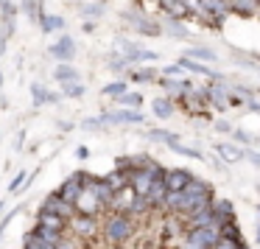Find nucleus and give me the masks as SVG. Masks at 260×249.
<instances>
[{
	"label": "nucleus",
	"mask_w": 260,
	"mask_h": 249,
	"mask_svg": "<svg viewBox=\"0 0 260 249\" xmlns=\"http://www.w3.org/2000/svg\"><path fill=\"white\" fill-rule=\"evenodd\" d=\"M165 168L159 163H146V165H137L135 171H129V188L135 191V196H148V188L157 176H162Z\"/></svg>",
	"instance_id": "1"
},
{
	"label": "nucleus",
	"mask_w": 260,
	"mask_h": 249,
	"mask_svg": "<svg viewBox=\"0 0 260 249\" xmlns=\"http://www.w3.org/2000/svg\"><path fill=\"white\" fill-rule=\"evenodd\" d=\"M132 232H135V224H132V215H126V213H112L104 221V238H107L112 246L129 241Z\"/></svg>",
	"instance_id": "2"
},
{
	"label": "nucleus",
	"mask_w": 260,
	"mask_h": 249,
	"mask_svg": "<svg viewBox=\"0 0 260 249\" xmlns=\"http://www.w3.org/2000/svg\"><path fill=\"white\" fill-rule=\"evenodd\" d=\"M84 179H87V174H84V171H76V174H70L68 179L62 182V188H59L56 193H59V196H62L68 204H73L76 199H79V193L84 191Z\"/></svg>",
	"instance_id": "3"
},
{
	"label": "nucleus",
	"mask_w": 260,
	"mask_h": 249,
	"mask_svg": "<svg viewBox=\"0 0 260 249\" xmlns=\"http://www.w3.org/2000/svg\"><path fill=\"white\" fill-rule=\"evenodd\" d=\"M98 210H101V202L95 199V193H92L90 188H84V191L79 193V199L73 202V213L76 215H95Z\"/></svg>",
	"instance_id": "4"
},
{
	"label": "nucleus",
	"mask_w": 260,
	"mask_h": 249,
	"mask_svg": "<svg viewBox=\"0 0 260 249\" xmlns=\"http://www.w3.org/2000/svg\"><path fill=\"white\" fill-rule=\"evenodd\" d=\"M68 227H70V232H76L79 238H92L98 232V224H95V219L92 215H70V221H68Z\"/></svg>",
	"instance_id": "5"
},
{
	"label": "nucleus",
	"mask_w": 260,
	"mask_h": 249,
	"mask_svg": "<svg viewBox=\"0 0 260 249\" xmlns=\"http://www.w3.org/2000/svg\"><path fill=\"white\" fill-rule=\"evenodd\" d=\"M210 213H213V224L215 227H224V224H230V221H235V210H232L230 199H213Z\"/></svg>",
	"instance_id": "6"
},
{
	"label": "nucleus",
	"mask_w": 260,
	"mask_h": 249,
	"mask_svg": "<svg viewBox=\"0 0 260 249\" xmlns=\"http://www.w3.org/2000/svg\"><path fill=\"white\" fill-rule=\"evenodd\" d=\"M51 56H56L62 65H70V59L76 56V42H73V37H68V34L59 37V40L51 45Z\"/></svg>",
	"instance_id": "7"
},
{
	"label": "nucleus",
	"mask_w": 260,
	"mask_h": 249,
	"mask_svg": "<svg viewBox=\"0 0 260 249\" xmlns=\"http://www.w3.org/2000/svg\"><path fill=\"white\" fill-rule=\"evenodd\" d=\"M42 213H53V215H62V219L70 221V215H73V204H68L59 193H51V196H45V202H42Z\"/></svg>",
	"instance_id": "8"
},
{
	"label": "nucleus",
	"mask_w": 260,
	"mask_h": 249,
	"mask_svg": "<svg viewBox=\"0 0 260 249\" xmlns=\"http://www.w3.org/2000/svg\"><path fill=\"white\" fill-rule=\"evenodd\" d=\"M104 123H143V115L137 109H115V112H107L101 115Z\"/></svg>",
	"instance_id": "9"
},
{
	"label": "nucleus",
	"mask_w": 260,
	"mask_h": 249,
	"mask_svg": "<svg viewBox=\"0 0 260 249\" xmlns=\"http://www.w3.org/2000/svg\"><path fill=\"white\" fill-rule=\"evenodd\" d=\"M126 20H129V23L135 25L137 31H143V34H148V37H159V34H162V25L154 23V20H146L143 14H132V12H126Z\"/></svg>",
	"instance_id": "10"
},
{
	"label": "nucleus",
	"mask_w": 260,
	"mask_h": 249,
	"mask_svg": "<svg viewBox=\"0 0 260 249\" xmlns=\"http://www.w3.org/2000/svg\"><path fill=\"white\" fill-rule=\"evenodd\" d=\"M190 179H193V176L187 174V171H182V168H174V171H165V174H162V182H165L168 191H182Z\"/></svg>",
	"instance_id": "11"
},
{
	"label": "nucleus",
	"mask_w": 260,
	"mask_h": 249,
	"mask_svg": "<svg viewBox=\"0 0 260 249\" xmlns=\"http://www.w3.org/2000/svg\"><path fill=\"white\" fill-rule=\"evenodd\" d=\"M132 202H135V191H132V188H123V191H118V193L112 196L109 207H112V210H118V213H126V215H129Z\"/></svg>",
	"instance_id": "12"
},
{
	"label": "nucleus",
	"mask_w": 260,
	"mask_h": 249,
	"mask_svg": "<svg viewBox=\"0 0 260 249\" xmlns=\"http://www.w3.org/2000/svg\"><path fill=\"white\" fill-rule=\"evenodd\" d=\"M37 224L48 227V230H53V232H64V230H68V219L53 215V213H42V210H40V215H37Z\"/></svg>",
	"instance_id": "13"
},
{
	"label": "nucleus",
	"mask_w": 260,
	"mask_h": 249,
	"mask_svg": "<svg viewBox=\"0 0 260 249\" xmlns=\"http://www.w3.org/2000/svg\"><path fill=\"white\" fill-rule=\"evenodd\" d=\"M199 9L215 17H226L230 14V0H199Z\"/></svg>",
	"instance_id": "14"
},
{
	"label": "nucleus",
	"mask_w": 260,
	"mask_h": 249,
	"mask_svg": "<svg viewBox=\"0 0 260 249\" xmlns=\"http://www.w3.org/2000/svg\"><path fill=\"white\" fill-rule=\"evenodd\" d=\"M165 193H168V188H165V182H162V176H157V179L151 182V188H148V202H151V207H162V202H165Z\"/></svg>",
	"instance_id": "15"
},
{
	"label": "nucleus",
	"mask_w": 260,
	"mask_h": 249,
	"mask_svg": "<svg viewBox=\"0 0 260 249\" xmlns=\"http://www.w3.org/2000/svg\"><path fill=\"white\" fill-rule=\"evenodd\" d=\"M215 151H218V157L224 160V163H241L243 160V151L235 148L232 143H215Z\"/></svg>",
	"instance_id": "16"
},
{
	"label": "nucleus",
	"mask_w": 260,
	"mask_h": 249,
	"mask_svg": "<svg viewBox=\"0 0 260 249\" xmlns=\"http://www.w3.org/2000/svg\"><path fill=\"white\" fill-rule=\"evenodd\" d=\"M104 179H107V185H109V191H112V193L129 188V174H126V171H118V168H115L112 174H107Z\"/></svg>",
	"instance_id": "17"
},
{
	"label": "nucleus",
	"mask_w": 260,
	"mask_h": 249,
	"mask_svg": "<svg viewBox=\"0 0 260 249\" xmlns=\"http://www.w3.org/2000/svg\"><path fill=\"white\" fill-rule=\"evenodd\" d=\"M31 232H34L37 238H42V241H45L48 246H53V249H56L59 243H62V238H64V232H53V230H48V227H40V224H37Z\"/></svg>",
	"instance_id": "18"
},
{
	"label": "nucleus",
	"mask_w": 260,
	"mask_h": 249,
	"mask_svg": "<svg viewBox=\"0 0 260 249\" xmlns=\"http://www.w3.org/2000/svg\"><path fill=\"white\" fill-rule=\"evenodd\" d=\"M213 224V213L210 210H196L187 215V230H199V227H210Z\"/></svg>",
	"instance_id": "19"
},
{
	"label": "nucleus",
	"mask_w": 260,
	"mask_h": 249,
	"mask_svg": "<svg viewBox=\"0 0 260 249\" xmlns=\"http://www.w3.org/2000/svg\"><path fill=\"white\" fill-rule=\"evenodd\" d=\"M260 9L257 0H230V12L235 14H243V17H249V14H254Z\"/></svg>",
	"instance_id": "20"
},
{
	"label": "nucleus",
	"mask_w": 260,
	"mask_h": 249,
	"mask_svg": "<svg viewBox=\"0 0 260 249\" xmlns=\"http://www.w3.org/2000/svg\"><path fill=\"white\" fill-rule=\"evenodd\" d=\"M159 53H151V51H135V48H129V53H126L123 62L126 65H137V62H157Z\"/></svg>",
	"instance_id": "21"
},
{
	"label": "nucleus",
	"mask_w": 260,
	"mask_h": 249,
	"mask_svg": "<svg viewBox=\"0 0 260 249\" xmlns=\"http://www.w3.org/2000/svg\"><path fill=\"white\" fill-rule=\"evenodd\" d=\"M53 79L62 81V84H70V81H79V70H76L73 65H59L56 73H53Z\"/></svg>",
	"instance_id": "22"
},
{
	"label": "nucleus",
	"mask_w": 260,
	"mask_h": 249,
	"mask_svg": "<svg viewBox=\"0 0 260 249\" xmlns=\"http://www.w3.org/2000/svg\"><path fill=\"white\" fill-rule=\"evenodd\" d=\"M40 25L45 34H51V31H62L64 28V20L56 17V14H40Z\"/></svg>",
	"instance_id": "23"
},
{
	"label": "nucleus",
	"mask_w": 260,
	"mask_h": 249,
	"mask_svg": "<svg viewBox=\"0 0 260 249\" xmlns=\"http://www.w3.org/2000/svg\"><path fill=\"white\" fill-rule=\"evenodd\" d=\"M176 65H179L182 70H190V73H202V76H210V79L215 76L213 70L207 68V65H202V62H193V59H187V56H185V59H179Z\"/></svg>",
	"instance_id": "24"
},
{
	"label": "nucleus",
	"mask_w": 260,
	"mask_h": 249,
	"mask_svg": "<svg viewBox=\"0 0 260 249\" xmlns=\"http://www.w3.org/2000/svg\"><path fill=\"white\" fill-rule=\"evenodd\" d=\"M207 98H210V101H213L218 109H226V98H230V96H226V90L218 84V81H215V84L207 90Z\"/></svg>",
	"instance_id": "25"
},
{
	"label": "nucleus",
	"mask_w": 260,
	"mask_h": 249,
	"mask_svg": "<svg viewBox=\"0 0 260 249\" xmlns=\"http://www.w3.org/2000/svg\"><path fill=\"white\" fill-rule=\"evenodd\" d=\"M31 92H34V104H37V107H42V104H56L59 101L51 90H42V84H31Z\"/></svg>",
	"instance_id": "26"
},
{
	"label": "nucleus",
	"mask_w": 260,
	"mask_h": 249,
	"mask_svg": "<svg viewBox=\"0 0 260 249\" xmlns=\"http://www.w3.org/2000/svg\"><path fill=\"white\" fill-rule=\"evenodd\" d=\"M159 84L165 87V90L168 92H174V96H185L187 90H190V84H187V81H176V79H159Z\"/></svg>",
	"instance_id": "27"
},
{
	"label": "nucleus",
	"mask_w": 260,
	"mask_h": 249,
	"mask_svg": "<svg viewBox=\"0 0 260 249\" xmlns=\"http://www.w3.org/2000/svg\"><path fill=\"white\" fill-rule=\"evenodd\" d=\"M187 59H193V62H215V53L210 51V48H190V51L185 53Z\"/></svg>",
	"instance_id": "28"
},
{
	"label": "nucleus",
	"mask_w": 260,
	"mask_h": 249,
	"mask_svg": "<svg viewBox=\"0 0 260 249\" xmlns=\"http://www.w3.org/2000/svg\"><path fill=\"white\" fill-rule=\"evenodd\" d=\"M118 104H120L123 109H140L143 96H140V92H123V96L118 98Z\"/></svg>",
	"instance_id": "29"
},
{
	"label": "nucleus",
	"mask_w": 260,
	"mask_h": 249,
	"mask_svg": "<svg viewBox=\"0 0 260 249\" xmlns=\"http://www.w3.org/2000/svg\"><path fill=\"white\" fill-rule=\"evenodd\" d=\"M148 210H151V202H148L146 196H135V202H132V207H129V215H146Z\"/></svg>",
	"instance_id": "30"
},
{
	"label": "nucleus",
	"mask_w": 260,
	"mask_h": 249,
	"mask_svg": "<svg viewBox=\"0 0 260 249\" xmlns=\"http://www.w3.org/2000/svg\"><path fill=\"white\" fill-rule=\"evenodd\" d=\"M154 115H157V118H171V115H174V104H171L168 98H157V101H154Z\"/></svg>",
	"instance_id": "31"
},
{
	"label": "nucleus",
	"mask_w": 260,
	"mask_h": 249,
	"mask_svg": "<svg viewBox=\"0 0 260 249\" xmlns=\"http://www.w3.org/2000/svg\"><path fill=\"white\" fill-rule=\"evenodd\" d=\"M221 230V238H226V241H241V227H238V221H230V224L218 227Z\"/></svg>",
	"instance_id": "32"
},
{
	"label": "nucleus",
	"mask_w": 260,
	"mask_h": 249,
	"mask_svg": "<svg viewBox=\"0 0 260 249\" xmlns=\"http://www.w3.org/2000/svg\"><path fill=\"white\" fill-rule=\"evenodd\" d=\"M23 249H53V246H48L42 238H37L34 232H28V235L23 238Z\"/></svg>",
	"instance_id": "33"
},
{
	"label": "nucleus",
	"mask_w": 260,
	"mask_h": 249,
	"mask_svg": "<svg viewBox=\"0 0 260 249\" xmlns=\"http://www.w3.org/2000/svg\"><path fill=\"white\" fill-rule=\"evenodd\" d=\"M168 148H171V151H176V154H185V157L202 160V151H196V148H187V146H182L179 140H176V143H168Z\"/></svg>",
	"instance_id": "34"
},
{
	"label": "nucleus",
	"mask_w": 260,
	"mask_h": 249,
	"mask_svg": "<svg viewBox=\"0 0 260 249\" xmlns=\"http://www.w3.org/2000/svg\"><path fill=\"white\" fill-rule=\"evenodd\" d=\"M159 3H162V9H165L168 14H185V12H187L182 0H159Z\"/></svg>",
	"instance_id": "35"
},
{
	"label": "nucleus",
	"mask_w": 260,
	"mask_h": 249,
	"mask_svg": "<svg viewBox=\"0 0 260 249\" xmlns=\"http://www.w3.org/2000/svg\"><path fill=\"white\" fill-rule=\"evenodd\" d=\"M62 92L68 98H81L84 96V87H81L79 81H70V84H62Z\"/></svg>",
	"instance_id": "36"
},
{
	"label": "nucleus",
	"mask_w": 260,
	"mask_h": 249,
	"mask_svg": "<svg viewBox=\"0 0 260 249\" xmlns=\"http://www.w3.org/2000/svg\"><path fill=\"white\" fill-rule=\"evenodd\" d=\"M148 137H154V140H162V143H176V140H179L174 132H165V129H151V132H148Z\"/></svg>",
	"instance_id": "37"
},
{
	"label": "nucleus",
	"mask_w": 260,
	"mask_h": 249,
	"mask_svg": "<svg viewBox=\"0 0 260 249\" xmlns=\"http://www.w3.org/2000/svg\"><path fill=\"white\" fill-rule=\"evenodd\" d=\"M104 96H123V92H126V84H123V81H112V84H107V87H104Z\"/></svg>",
	"instance_id": "38"
},
{
	"label": "nucleus",
	"mask_w": 260,
	"mask_h": 249,
	"mask_svg": "<svg viewBox=\"0 0 260 249\" xmlns=\"http://www.w3.org/2000/svg\"><path fill=\"white\" fill-rule=\"evenodd\" d=\"M165 28H168L174 37H179V40H187V31H185V25H182V23H176V20H168V23H165Z\"/></svg>",
	"instance_id": "39"
},
{
	"label": "nucleus",
	"mask_w": 260,
	"mask_h": 249,
	"mask_svg": "<svg viewBox=\"0 0 260 249\" xmlns=\"http://www.w3.org/2000/svg\"><path fill=\"white\" fill-rule=\"evenodd\" d=\"M129 79L132 81H151L154 79V73H151V70H146V68H143V70H132V73H129Z\"/></svg>",
	"instance_id": "40"
},
{
	"label": "nucleus",
	"mask_w": 260,
	"mask_h": 249,
	"mask_svg": "<svg viewBox=\"0 0 260 249\" xmlns=\"http://www.w3.org/2000/svg\"><path fill=\"white\" fill-rule=\"evenodd\" d=\"M165 76H168V79H176V81H179L182 76H185V70H182L179 65H168V68H165Z\"/></svg>",
	"instance_id": "41"
},
{
	"label": "nucleus",
	"mask_w": 260,
	"mask_h": 249,
	"mask_svg": "<svg viewBox=\"0 0 260 249\" xmlns=\"http://www.w3.org/2000/svg\"><path fill=\"white\" fill-rule=\"evenodd\" d=\"M243 160H246V163H252L254 168H260V154L252 151V148H243Z\"/></svg>",
	"instance_id": "42"
},
{
	"label": "nucleus",
	"mask_w": 260,
	"mask_h": 249,
	"mask_svg": "<svg viewBox=\"0 0 260 249\" xmlns=\"http://www.w3.org/2000/svg\"><path fill=\"white\" fill-rule=\"evenodd\" d=\"M25 179H28L25 174H17V176L12 179V185H9V191H12V193H17V191H20V185H25Z\"/></svg>",
	"instance_id": "43"
},
{
	"label": "nucleus",
	"mask_w": 260,
	"mask_h": 249,
	"mask_svg": "<svg viewBox=\"0 0 260 249\" xmlns=\"http://www.w3.org/2000/svg\"><path fill=\"white\" fill-rule=\"evenodd\" d=\"M23 6H25V14H28V17H40V12H37V0H23Z\"/></svg>",
	"instance_id": "44"
},
{
	"label": "nucleus",
	"mask_w": 260,
	"mask_h": 249,
	"mask_svg": "<svg viewBox=\"0 0 260 249\" xmlns=\"http://www.w3.org/2000/svg\"><path fill=\"white\" fill-rule=\"evenodd\" d=\"M81 14H84V17H87V14H90V17H98V14H101V6H98V3H92V6H84V9H81Z\"/></svg>",
	"instance_id": "45"
},
{
	"label": "nucleus",
	"mask_w": 260,
	"mask_h": 249,
	"mask_svg": "<svg viewBox=\"0 0 260 249\" xmlns=\"http://www.w3.org/2000/svg\"><path fill=\"white\" fill-rule=\"evenodd\" d=\"M232 135H235V140H238V143H252V137H249L243 129H232Z\"/></svg>",
	"instance_id": "46"
},
{
	"label": "nucleus",
	"mask_w": 260,
	"mask_h": 249,
	"mask_svg": "<svg viewBox=\"0 0 260 249\" xmlns=\"http://www.w3.org/2000/svg\"><path fill=\"white\" fill-rule=\"evenodd\" d=\"M215 129H218V132H232V126L226 123V120H218V123H215Z\"/></svg>",
	"instance_id": "47"
},
{
	"label": "nucleus",
	"mask_w": 260,
	"mask_h": 249,
	"mask_svg": "<svg viewBox=\"0 0 260 249\" xmlns=\"http://www.w3.org/2000/svg\"><path fill=\"white\" fill-rule=\"evenodd\" d=\"M3 210H6V204H3V202H0V213H3Z\"/></svg>",
	"instance_id": "48"
},
{
	"label": "nucleus",
	"mask_w": 260,
	"mask_h": 249,
	"mask_svg": "<svg viewBox=\"0 0 260 249\" xmlns=\"http://www.w3.org/2000/svg\"><path fill=\"white\" fill-rule=\"evenodd\" d=\"M257 59H260V53H257Z\"/></svg>",
	"instance_id": "49"
},
{
	"label": "nucleus",
	"mask_w": 260,
	"mask_h": 249,
	"mask_svg": "<svg viewBox=\"0 0 260 249\" xmlns=\"http://www.w3.org/2000/svg\"><path fill=\"white\" fill-rule=\"evenodd\" d=\"M257 3H260V0H257Z\"/></svg>",
	"instance_id": "50"
},
{
	"label": "nucleus",
	"mask_w": 260,
	"mask_h": 249,
	"mask_svg": "<svg viewBox=\"0 0 260 249\" xmlns=\"http://www.w3.org/2000/svg\"><path fill=\"white\" fill-rule=\"evenodd\" d=\"M257 193H260V191H257Z\"/></svg>",
	"instance_id": "51"
}]
</instances>
